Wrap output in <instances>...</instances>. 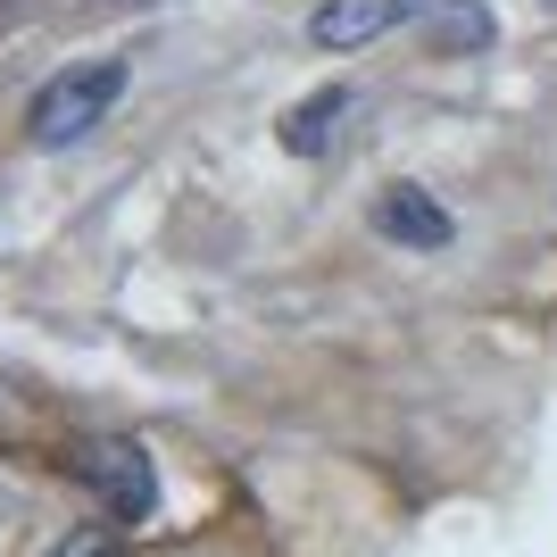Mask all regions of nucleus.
Masks as SVG:
<instances>
[{
    "mask_svg": "<svg viewBox=\"0 0 557 557\" xmlns=\"http://www.w3.org/2000/svg\"><path fill=\"white\" fill-rule=\"evenodd\" d=\"M125 84H134V67H125L116 50L42 75V92L25 100V141H34V150H75V141H92L100 125H109V109L125 100Z\"/></svg>",
    "mask_w": 557,
    "mask_h": 557,
    "instance_id": "nucleus-1",
    "label": "nucleus"
},
{
    "mask_svg": "<svg viewBox=\"0 0 557 557\" xmlns=\"http://www.w3.org/2000/svg\"><path fill=\"white\" fill-rule=\"evenodd\" d=\"M75 474H84V491L100 499V524H116V533L159 516V466H150V449H141L134 433L84 442L75 449Z\"/></svg>",
    "mask_w": 557,
    "mask_h": 557,
    "instance_id": "nucleus-2",
    "label": "nucleus"
},
{
    "mask_svg": "<svg viewBox=\"0 0 557 557\" xmlns=\"http://www.w3.org/2000/svg\"><path fill=\"white\" fill-rule=\"evenodd\" d=\"M417 17H424V0H317L308 9V42L317 50H367Z\"/></svg>",
    "mask_w": 557,
    "mask_h": 557,
    "instance_id": "nucleus-3",
    "label": "nucleus"
},
{
    "mask_svg": "<svg viewBox=\"0 0 557 557\" xmlns=\"http://www.w3.org/2000/svg\"><path fill=\"white\" fill-rule=\"evenodd\" d=\"M374 233H383V242H399V250H442L449 233H458V216L442 209V191L392 184L383 200H374Z\"/></svg>",
    "mask_w": 557,
    "mask_h": 557,
    "instance_id": "nucleus-4",
    "label": "nucleus"
},
{
    "mask_svg": "<svg viewBox=\"0 0 557 557\" xmlns=\"http://www.w3.org/2000/svg\"><path fill=\"white\" fill-rule=\"evenodd\" d=\"M342 116H349V92H342V84L292 100V109H283V150H292V159H325L333 134H342Z\"/></svg>",
    "mask_w": 557,
    "mask_h": 557,
    "instance_id": "nucleus-5",
    "label": "nucleus"
},
{
    "mask_svg": "<svg viewBox=\"0 0 557 557\" xmlns=\"http://www.w3.org/2000/svg\"><path fill=\"white\" fill-rule=\"evenodd\" d=\"M433 42H442V50H483L491 17L474 9V0H442V9H433Z\"/></svg>",
    "mask_w": 557,
    "mask_h": 557,
    "instance_id": "nucleus-6",
    "label": "nucleus"
},
{
    "mask_svg": "<svg viewBox=\"0 0 557 557\" xmlns=\"http://www.w3.org/2000/svg\"><path fill=\"white\" fill-rule=\"evenodd\" d=\"M50 557H125V533H116V524H75Z\"/></svg>",
    "mask_w": 557,
    "mask_h": 557,
    "instance_id": "nucleus-7",
    "label": "nucleus"
},
{
    "mask_svg": "<svg viewBox=\"0 0 557 557\" xmlns=\"http://www.w3.org/2000/svg\"><path fill=\"white\" fill-rule=\"evenodd\" d=\"M541 9H549V17H557V0H541Z\"/></svg>",
    "mask_w": 557,
    "mask_h": 557,
    "instance_id": "nucleus-8",
    "label": "nucleus"
},
{
    "mask_svg": "<svg viewBox=\"0 0 557 557\" xmlns=\"http://www.w3.org/2000/svg\"><path fill=\"white\" fill-rule=\"evenodd\" d=\"M134 9H141V0H134Z\"/></svg>",
    "mask_w": 557,
    "mask_h": 557,
    "instance_id": "nucleus-9",
    "label": "nucleus"
}]
</instances>
